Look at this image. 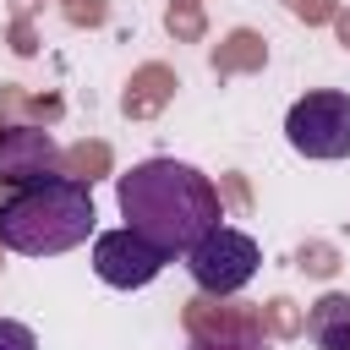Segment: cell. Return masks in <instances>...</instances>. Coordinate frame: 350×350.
<instances>
[{
	"label": "cell",
	"mask_w": 350,
	"mask_h": 350,
	"mask_svg": "<svg viewBox=\"0 0 350 350\" xmlns=\"http://www.w3.org/2000/svg\"><path fill=\"white\" fill-rule=\"evenodd\" d=\"M60 142L38 126H0V186H22L38 175H55Z\"/></svg>",
	"instance_id": "obj_6"
},
{
	"label": "cell",
	"mask_w": 350,
	"mask_h": 350,
	"mask_svg": "<svg viewBox=\"0 0 350 350\" xmlns=\"http://www.w3.org/2000/svg\"><path fill=\"white\" fill-rule=\"evenodd\" d=\"M93 235V191L77 175H38L0 191V246L16 257H60Z\"/></svg>",
	"instance_id": "obj_2"
},
{
	"label": "cell",
	"mask_w": 350,
	"mask_h": 350,
	"mask_svg": "<svg viewBox=\"0 0 350 350\" xmlns=\"http://www.w3.org/2000/svg\"><path fill=\"white\" fill-rule=\"evenodd\" d=\"M284 142L301 159H345L350 153V93L317 88L295 98L284 115Z\"/></svg>",
	"instance_id": "obj_3"
},
{
	"label": "cell",
	"mask_w": 350,
	"mask_h": 350,
	"mask_svg": "<svg viewBox=\"0 0 350 350\" xmlns=\"http://www.w3.org/2000/svg\"><path fill=\"white\" fill-rule=\"evenodd\" d=\"M0 350H38V334L16 317H0Z\"/></svg>",
	"instance_id": "obj_9"
},
{
	"label": "cell",
	"mask_w": 350,
	"mask_h": 350,
	"mask_svg": "<svg viewBox=\"0 0 350 350\" xmlns=\"http://www.w3.org/2000/svg\"><path fill=\"white\" fill-rule=\"evenodd\" d=\"M120 197V219L126 230H137L148 246H159L164 257H186L208 230L224 224L219 191L202 170L180 164V159H142L120 175L115 186Z\"/></svg>",
	"instance_id": "obj_1"
},
{
	"label": "cell",
	"mask_w": 350,
	"mask_h": 350,
	"mask_svg": "<svg viewBox=\"0 0 350 350\" xmlns=\"http://www.w3.org/2000/svg\"><path fill=\"white\" fill-rule=\"evenodd\" d=\"M191 350H268L257 328H197Z\"/></svg>",
	"instance_id": "obj_8"
},
{
	"label": "cell",
	"mask_w": 350,
	"mask_h": 350,
	"mask_svg": "<svg viewBox=\"0 0 350 350\" xmlns=\"http://www.w3.org/2000/svg\"><path fill=\"white\" fill-rule=\"evenodd\" d=\"M257 262H262L257 241H252L246 230H235V224L208 230V235L186 252V268H191L197 290H208V295H235V290H246L252 273H257Z\"/></svg>",
	"instance_id": "obj_4"
},
{
	"label": "cell",
	"mask_w": 350,
	"mask_h": 350,
	"mask_svg": "<svg viewBox=\"0 0 350 350\" xmlns=\"http://www.w3.org/2000/svg\"><path fill=\"white\" fill-rule=\"evenodd\" d=\"M164 252L159 246H148L137 230H104V235H93V273L109 284V290H142V284H153L159 273H164Z\"/></svg>",
	"instance_id": "obj_5"
},
{
	"label": "cell",
	"mask_w": 350,
	"mask_h": 350,
	"mask_svg": "<svg viewBox=\"0 0 350 350\" xmlns=\"http://www.w3.org/2000/svg\"><path fill=\"white\" fill-rule=\"evenodd\" d=\"M306 334H312L317 350H350V295H345V290H328V295L312 306Z\"/></svg>",
	"instance_id": "obj_7"
}]
</instances>
